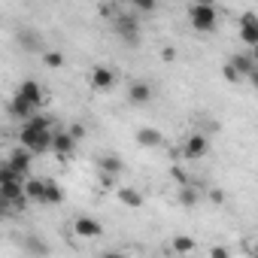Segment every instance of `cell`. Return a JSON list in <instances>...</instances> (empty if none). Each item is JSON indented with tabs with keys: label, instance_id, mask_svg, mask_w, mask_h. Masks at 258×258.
I'll return each instance as SVG.
<instances>
[{
	"label": "cell",
	"instance_id": "6da1fadb",
	"mask_svg": "<svg viewBox=\"0 0 258 258\" xmlns=\"http://www.w3.org/2000/svg\"><path fill=\"white\" fill-rule=\"evenodd\" d=\"M19 143L31 155H46V152H52V127H37V124L25 121L19 131Z\"/></svg>",
	"mask_w": 258,
	"mask_h": 258
},
{
	"label": "cell",
	"instance_id": "7a4b0ae2",
	"mask_svg": "<svg viewBox=\"0 0 258 258\" xmlns=\"http://www.w3.org/2000/svg\"><path fill=\"white\" fill-rule=\"evenodd\" d=\"M188 25L198 31V34H213L216 25H219V16H216V7L213 4H191L188 7Z\"/></svg>",
	"mask_w": 258,
	"mask_h": 258
},
{
	"label": "cell",
	"instance_id": "3957f363",
	"mask_svg": "<svg viewBox=\"0 0 258 258\" xmlns=\"http://www.w3.org/2000/svg\"><path fill=\"white\" fill-rule=\"evenodd\" d=\"M112 28L124 46H140V19L137 13H112Z\"/></svg>",
	"mask_w": 258,
	"mask_h": 258
},
{
	"label": "cell",
	"instance_id": "277c9868",
	"mask_svg": "<svg viewBox=\"0 0 258 258\" xmlns=\"http://www.w3.org/2000/svg\"><path fill=\"white\" fill-rule=\"evenodd\" d=\"M182 155H185V161H201V158H207V155H210V137L201 134V131L188 134L185 143H182Z\"/></svg>",
	"mask_w": 258,
	"mask_h": 258
},
{
	"label": "cell",
	"instance_id": "5b68a950",
	"mask_svg": "<svg viewBox=\"0 0 258 258\" xmlns=\"http://www.w3.org/2000/svg\"><path fill=\"white\" fill-rule=\"evenodd\" d=\"M88 85H91L97 94L112 91V88H115V73H112L106 64H94V67H91V73H88Z\"/></svg>",
	"mask_w": 258,
	"mask_h": 258
},
{
	"label": "cell",
	"instance_id": "8992f818",
	"mask_svg": "<svg viewBox=\"0 0 258 258\" xmlns=\"http://www.w3.org/2000/svg\"><path fill=\"white\" fill-rule=\"evenodd\" d=\"M231 64H234V70L243 76V79H249V82H258V58L252 55V52H237V55H231L228 58Z\"/></svg>",
	"mask_w": 258,
	"mask_h": 258
},
{
	"label": "cell",
	"instance_id": "52a82bcc",
	"mask_svg": "<svg viewBox=\"0 0 258 258\" xmlns=\"http://www.w3.org/2000/svg\"><path fill=\"white\" fill-rule=\"evenodd\" d=\"M240 40H243L249 49L258 46V16H255L252 10H246V13L240 16Z\"/></svg>",
	"mask_w": 258,
	"mask_h": 258
},
{
	"label": "cell",
	"instance_id": "ba28073f",
	"mask_svg": "<svg viewBox=\"0 0 258 258\" xmlns=\"http://www.w3.org/2000/svg\"><path fill=\"white\" fill-rule=\"evenodd\" d=\"M7 112H10V118H19V121H25V118H31L34 112H37V106L28 100V97H22L19 91L13 94V100L7 103Z\"/></svg>",
	"mask_w": 258,
	"mask_h": 258
},
{
	"label": "cell",
	"instance_id": "9c48e42d",
	"mask_svg": "<svg viewBox=\"0 0 258 258\" xmlns=\"http://www.w3.org/2000/svg\"><path fill=\"white\" fill-rule=\"evenodd\" d=\"M73 234L82 237V240H94V237L103 234V225H100L97 219H91V216H79V219L73 222Z\"/></svg>",
	"mask_w": 258,
	"mask_h": 258
},
{
	"label": "cell",
	"instance_id": "30bf717a",
	"mask_svg": "<svg viewBox=\"0 0 258 258\" xmlns=\"http://www.w3.org/2000/svg\"><path fill=\"white\" fill-rule=\"evenodd\" d=\"M73 149H76V140H73L67 131H52V152H55L61 161H67V158L73 155Z\"/></svg>",
	"mask_w": 258,
	"mask_h": 258
},
{
	"label": "cell",
	"instance_id": "8fae6325",
	"mask_svg": "<svg viewBox=\"0 0 258 258\" xmlns=\"http://www.w3.org/2000/svg\"><path fill=\"white\" fill-rule=\"evenodd\" d=\"M31 158H34V155H31V152H28V149L19 143V146H16L10 155H7V164H10V167L19 173V176H28V170H31Z\"/></svg>",
	"mask_w": 258,
	"mask_h": 258
},
{
	"label": "cell",
	"instance_id": "7c38bea8",
	"mask_svg": "<svg viewBox=\"0 0 258 258\" xmlns=\"http://www.w3.org/2000/svg\"><path fill=\"white\" fill-rule=\"evenodd\" d=\"M16 91H19L22 97H28V100H31V103L37 106V109H40V106L46 103V91H43V85H40L37 79H25V82H22V85H19Z\"/></svg>",
	"mask_w": 258,
	"mask_h": 258
},
{
	"label": "cell",
	"instance_id": "4fadbf2b",
	"mask_svg": "<svg viewBox=\"0 0 258 258\" xmlns=\"http://www.w3.org/2000/svg\"><path fill=\"white\" fill-rule=\"evenodd\" d=\"M127 100H131L134 106H146V103L152 100V85L143 82V79L131 82V85H127Z\"/></svg>",
	"mask_w": 258,
	"mask_h": 258
},
{
	"label": "cell",
	"instance_id": "5bb4252c",
	"mask_svg": "<svg viewBox=\"0 0 258 258\" xmlns=\"http://www.w3.org/2000/svg\"><path fill=\"white\" fill-rule=\"evenodd\" d=\"M137 143L140 146H146V149H158V146H164V134L158 131V127H137Z\"/></svg>",
	"mask_w": 258,
	"mask_h": 258
},
{
	"label": "cell",
	"instance_id": "9a60e30c",
	"mask_svg": "<svg viewBox=\"0 0 258 258\" xmlns=\"http://www.w3.org/2000/svg\"><path fill=\"white\" fill-rule=\"evenodd\" d=\"M115 198H118V204H121V207H127V210H140V207H143V195H140L137 188L115 185Z\"/></svg>",
	"mask_w": 258,
	"mask_h": 258
},
{
	"label": "cell",
	"instance_id": "2e32d148",
	"mask_svg": "<svg viewBox=\"0 0 258 258\" xmlns=\"http://www.w3.org/2000/svg\"><path fill=\"white\" fill-rule=\"evenodd\" d=\"M43 188H46V179H25L22 182V191H25L28 204H40L43 207Z\"/></svg>",
	"mask_w": 258,
	"mask_h": 258
},
{
	"label": "cell",
	"instance_id": "e0dca14e",
	"mask_svg": "<svg viewBox=\"0 0 258 258\" xmlns=\"http://www.w3.org/2000/svg\"><path fill=\"white\" fill-rule=\"evenodd\" d=\"M64 204V188L55 182V179H46V188H43V207H58Z\"/></svg>",
	"mask_w": 258,
	"mask_h": 258
},
{
	"label": "cell",
	"instance_id": "ac0fdd59",
	"mask_svg": "<svg viewBox=\"0 0 258 258\" xmlns=\"http://www.w3.org/2000/svg\"><path fill=\"white\" fill-rule=\"evenodd\" d=\"M121 167H124V164H121L118 155H100V158H97V170H103V173H115V176H118Z\"/></svg>",
	"mask_w": 258,
	"mask_h": 258
},
{
	"label": "cell",
	"instance_id": "d6986e66",
	"mask_svg": "<svg viewBox=\"0 0 258 258\" xmlns=\"http://www.w3.org/2000/svg\"><path fill=\"white\" fill-rule=\"evenodd\" d=\"M40 61H43L49 70H61V67H64V52L49 49V52H43V55H40Z\"/></svg>",
	"mask_w": 258,
	"mask_h": 258
},
{
	"label": "cell",
	"instance_id": "ffe728a7",
	"mask_svg": "<svg viewBox=\"0 0 258 258\" xmlns=\"http://www.w3.org/2000/svg\"><path fill=\"white\" fill-rule=\"evenodd\" d=\"M198 201H201V198H198V188H195V185H182V188H179V204H182L185 210H195Z\"/></svg>",
	"mask_w": 258,
	"mask_h": 258
},
{
	"label": "cell",
	"instance_id": "44dd1931",
	"mask_svg": "<svg viewBox=\"0 0 258 258\" xmlns=\"http://www.w3.org/2000/svg\"><path fill=\"white\" fill-rule=\"evenodd\" d=\"M170 249H173L176 255H185V252H195V240H191V237H185V234H176V237L170 240Z\"/></svg>",
	"mask_w": 258,
	"mask_h": 258
},
{
	"label": "cell",
	"instance_id": "7402d4cb",
	"mask_svg": "<svg viewBox=\"0 0 258 258\" xmlns=\"http://www.w3.org/2000/svg\"><path fill=\"white\" fill-rule=\"evenodd\" d=\"M131 7H134L137 16H149V13H155L158 0H131Z\"/></svg>",
	"mask_w": 258,
	"mask_h": 258
},
{
	"label": "cell",
	"instance_id": "603a6c76",
	"mask_svg": "<svg viewBox=\"0 0 258 258\" xmlns=\"http://www.w3.org/2000/svg\"><path fill=\"white\" fill-rule=\"evenodd\" d=\"M222 76H225V82H231V85L243 82V76H240V73L234 70V64H231V61H225V64H222Z\"/></svg>",
	"mask_w": 258,
	"mask_h": 258
},
{
	"label": "cell",
	"instance_id": "cb8c5ba5",
	"mask_svg": "<svg viewBox=\"0 0 258 258\" xmlns=\"http://www.w3.org/2000/svg\"><path fill=\"white\" fill-rule=\"evenodd\" d=\"M100 185L109 191V188H115V185H118V176H115V173H103V170H100Z\"/></svg>",
	"mask_w": 258,
	"mask_h": 258
},
{
	"label": "cell",
	"instance_id": "d4e9b609",
	"mask_svg": "<svg viewBox=\"0 0 258 258\" xmlns=\"http://www.w3.org/2000/svg\"><path fill=\"white\" fill-rule=\"evenodd\" d=\"M67 134H70V137L79 143V140L85 137V124H79V121H76V124H70V127H67Z\"/></svg>",
	"mask_w": 258,
	"mask_h": 258
},
{
	"label": "cell",
	"instance_id": "484cf974",
	"mask_svg": "<svg viewBox=\"0 0 258 258\" xmlns=\"http://www.w3.org/2000/svg\"><path fill=\"white\" fill-rule=\"evenodd\" d=\"M10 213H16V210H13V204H10V198L0 195V219H7Z\"/></svg>",
	"mask_w": 258,
	"mask_h": 258
},
{
	"label": "cell",
	"instance_id": "4316f807",
	"mask_svg": "<svg viewBox=\"0 0 258 258\" xmlns=\"http://www.w3.org/2000/svg\"><path fill=\"white\" fill-rule=\"evenodd\" d=\"M210 258H231V249H225V246H216V249H210Z\"/></svg>",
	"mask_w": 258,
	"mask_h": 258
},
{
	"label": "cell",
	"instance_id": "83f0119b",
	"mask_svg": "<svg viewBox=\"0 0 258 258\" xmlns=\"http://www.w3.org/2000/svg\"><path fill=\"white\" fill-rule=\"evenodd\" d=\"M28 249H34V252H49V246H46V243H37V240H31Z\"/></svg>",
	"mask_w": 258,
	"mask_h": 258
},
{
	"label": "cell",
	"instance_id": "f1b7e54d",
	"mask_svg": "<svg viewBox=\"0 0 258 258\" xmlns=\"http://www.w3.org/2000/svg\"><path fill=\"white\" fill-rule=\"evenodd\" d=\"M124 4H131V0H124Z\"/></svg>",
	"mask_w": 258,
	"mask_h": 258
}]
</instances>
